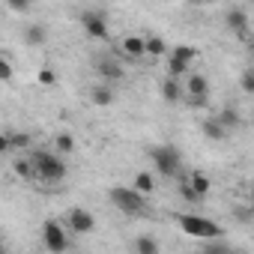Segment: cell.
Masks as SVG:
<instances>
[{"mask_svg": "<svg viewBox=\"0 0 254 254\" xmlns=\"http://www.w3.org/2000/svg\"><path fill=\"white\" fill-rule=\"evenodd\" d=\"M30 165L36 171V180H42V183H60V180H66V171H69L63 156H57L51 150H36L30 156Z\"/></svg>", "mask_w": 254, "mask_h": 254, "instance_id": "cell-1", "label": "cell"}, {"mask_svg": "<svg viewBox=\"0 0 254 254\" xmlns=\"http://www.w3.org/2000/svg\"><path fill=\"white\" fill-rule=\"evenodd\" d=\"M177 224L183 233L194 236V239H206V242H218L224 236V227L215 224L212 218H203V215H177Z\"/></svg>", "mask_w": 254, "mask_h": 254, "instance_id": "cell-2", "label": "cell"}, {"mask_svg": "<svg viewBox=\"0 0 254 254\" xmlns=\"http://www.w3.org/2000/svg\"><path fill=\"white\" fill-rule=\"evenodd\" d=\"M150 159L162 177H183V153L174 144H159L150 150Z\"/></svg>", "mask_w": 254, "mask_h": 254, "instance_id": "cell-3", "label": "cell"}, {"mask_svg": "<svg viewBox=\"0 0 254 254\" xmlns=\"http://www.w3.org/2000/svg\"><path fill=\"white\" fill-rule=\"evenodd\" d=\"M108 200L120 212H126V215H141L144 212V197L132 186H114V189H108Z\"/></svg>", "mask_w": 254, "mask_h": 254, "instance_id": "cell-4", "label": "cell"}, {"mask_svg": "<svg viewBox=\"0 0 254 254\" xmlns=\"http://www.w3.org/2000/svg\"><path fill=\"white\" fill-rule=\"evenodd\" d=\"M81 27L90 39L96 42H108L111 39V27H108V12L105 9H84L81 12Z\"/></svg>", "mask_w": 254, "mask_h": 254, "instance_id": "cell-5", "label": "cell"}, {"mask_svg": "<svg viewBox=\"0 0 254 254\" xmlns=\"http://www.w3.org/2000/svg\"><path fill=\"white\" fill-rule=\"evenodd\" d=\"M194 57H197V48H191V45H177V48H171V51H168V78L180 81V78L191 69Z\"/></svg>", "mask_w": 254, "mask_h": 254, "instance_id": "cell-6", "label": "cell"}, {"mask_svg": "<svg viewBox=\"0 0 254 254\" xmlns=\"http://www.w3.org/2000/svg\"><path fill=\"white\" fill-rule=\"evenodd\" d=\"M42 242H45V248H48L51 254H66V251H69V233H66L63 221L48 218V221L42 224Z\"/></svg>", "mask_w": 254, "mask_h": 254, "instance_id": "cell-7", "label": "cell"}, {"mask_svg": "<svg viewBox=\"0 0 254 254\" xmlns=\"http://www.w3.org/2000/svg\"><path fill=\"white\" fill-rule=\"evenodd\" d=\"M183 93H186L194 105H203V102L209 99V78H206L203 72H191V75L186 78V84H183Z\"/></svg>", "mask_w": 254, "mask_h": 254, "instance_id": "cell-8", "label": "cell"}, {"mask_svg": "<svg viewBox=\"0 0 254 254\" xmlns=\"http://www.w3.org/2000/svg\"><path fill=\"white\" fill-rule=\"evenodd\" d=\"M66 227L72 230V233H93L96 230V218H93V212L90 209H81V206H72L69 212H66Z\"/></svg>", "mask_w": 254, "mask_h": 254, "instance_id": "cell-9", "label": "cell"}, {"mask_svg": "<svg viewBox=\"0 0 254 254\" xmlns=\"http://www.w3.org/2000/svg\"><path fill=\"white\" fill-rule=\"evenodd\" d=\"M224 21H227V27H230L236 36L248 39V33H251V21H248V12H245L242 6H233V9H227Z\"/></svg>", "mask_w": 254, "mask_h": 254, "instance_id": "cell-10", "label": "cell"}, {"mask_svg": "<svg viewBox=\"0 0 254 254\" xmlns=\"http://www.w3.org/2000/svg\"><path fill=\"white\" fill-rule=\"evenodd\" d=\"M96 75L111 84V81H120V78H123V66H120L111 54H102V57H96Z\"/></svg>", "mask_w": 254, "mask_h": 254, "instance_id": "cell-11", "label": "cell"}, {"mask_svg": "<svg viewBox=\"0 0 254 254\" xmlns=\"http://www.w3.org/2000/svg\"><path fill=\"white\" fill-rule=\"evenodd\" d=\"M120 51H123V57H129V60H141V57H147V51H144V36H135V33L123 36Z\"/></svg>", "mask_w": 254, "mask_h": 254, "instance_id": "cell-12", "label": "cell"}, {"mask_svg": "<svg viewBox=\"0 0 254 254\" xmlns=\"http://www.w3.org/2000/svg\"><path fill=\"white\" fill-rule=\"evenodd\" d=\"M45 39H48V27H45V24H27V27H24V42H27L30 48H39Z\"/></svg>", "mask_w": 254, "mask_h": 254, "instance_id": "cell-13", "label": "cell"}, {"mask_svg": "<svg viewBox=\"0 0 254 254\" xmlns=\"http://www.w3.org/2000/svg\"><path fill=\"white\" fill-rule=\"evenodd\" d=\"M189 186H191L203 200H206V194L212 191V183H209V177H206L203 171H191V174H189Z\"/></svg>", "mask_w": 254, "mask_h": 254, "instance_id": "cell-14", "label": "cell"}, {"mask_svg": "<svg viewBox=\"0 0 254 254\" xmlns=\"http://www.w3.org/2000/svg\"><path fill=\"white\" fill-rule=\"evenodd\" d=\"M200 132H203L209 141H224V138H227V132L221 129V123H218L215 117H206V120L200 123Z\"/></svg>", "mask_w": 254, "mask_h": 254, "instance_id": "cell-15", "label": "cell"}, {"mask_svg": "<svg viewBox=\"0 0 254 254\" xmlns=\"http://www.w3.org/2000/svg\"><path fill=\"white\" fill-rule=\"evenodd\" d=\"M162 99L165 102H180L183 99V81H174V78H165L162 81Z\"/></svg>", "mask_w": 254, "mask_h": 254, "instance_id": "cell-16", "label": "cell"}, {"mask_svg": "<svg viewBox=\"0 0 254 254\" xmlns=\"http://www.w3.org/2000/svg\"><path fill=\"white\" fill-rule=\"evenodd\" d=\"M215 120L221 123V129H224V132H230V129H239V126H242V117H239V111H236V108H224V111H221Z\"/></svg>", "mask_w": 254, "mask_h": 254, "instance_id": "cell-17", "label": "cell"}, {"mask_svg": "<svg viewBox=\"0 0 254 254\" xmlns=\"http://www.w3.org/2000/svg\"><path fill=\"white\" fill-rule=\"evenodd\" d=\"M93 105H99V108H111L114 105V90H111V84H99V87H93Z\"/></svg>", "mask_w": 254, "mask_h": 254, "instance_id": "cell-18", "label": "cell"}, {"mask_svg": "<svg viewBox=\"0 0 254 254\" xmlns=\"http://www.w3.org/2000/svg\"><path fill=\"white\" fill-rule=\"evenodd\" d=\"M132 189H135L141 197H147L150 191H156V180H153V174H147V171L135 174V183H132Z\"/></svg>", "mask_w": 254, "mask_h": 254, "instance_id": "cell-19", "label": "cell"}, {"mask_svg": "<svg viewBox=\"0 0 254 254\" xmlns=\"http://www.w3.org/2000/svg\"><path fill=\"white\" fill-rule=\"evenodd\" d=\"M135 254H159V239L153 233H141L135 239Z\"/></svg>", "mask_w": 254, "mask_h": 254, "instance_id": "cell-20", "label": "cell"}, {"mask_svg": "<svg viewBox=\"0 0 254 254\" xmlns=\"http://www.w3.org/2000/svg\"><path fill=\"white\" fill-rule=\"evenodd\" d=\"M144 51L150 57H162V54H168V42L162 36H144Z\"/></svg>", "mask_w": 254, "mask_h": 254, "instance_id": "cell-21", "label": "cell"}, {"mask_svg": "<svg viewBox=\"0 0 254 254\" xmlns=\"http://www.w3.org/2000/svg\"><path fill=\"white\" fill-rule=\"evenodd\" d=\"M54 147H57V153H60V156H69V153H75L78 141H75V135H69V132H60V135L54 138Z\"/></svg>", "mask_w": 254, "mask_h": 254, "instance_id": "cell-22", "label": "cell"}, {"mask_svg": "<svg viewBox=\"0 0 254 254\" xmlns=\"http://www.w3.org/2000/svg\"><path fill=\"white\" fill-rule=\"evenodd\" d=\"M180 197H183L186 203H191V206L203 203V197H200V194H197V191H194V189L189 186V180H186V177H180Z\"/></svg>", "mask_w": 254, "mask_h": 254, "instance_id": "cell-23", "label": "cell"}, {"mask_svg": "<svg viewBox=\"0 0 254 254\" xmlns=\"http://www.w3.org/2000/svg\"><path fill=\"white\" fill-rule=\"evenodd\" d=\"M30 144H33L30 132H9V147L12 150H27Z\"/></svg>", "mask_w": 254, "mask_h": 254, "instance_id": "cell-24", "label": "cell"}, {"mask_svg": "<svg viewBox=\"0 0 254 254\" xmlns=\"http://www.w3.org/2000/svg\"><path fill=\"white\" fill-rule=\"evenodd\" d=\"M15 174H18L21 180H27V183H30V180H36V171H33L30 159H18V162H15Z\"/></svg>", "mask_w": 254, "mask_h": 254, "instance_id": "cell-25", "label": "cell"}, {"mask_svg": "<svg viewBox=\"0 0 254 254\" xmlns=\"http://www.w3.org/2000/svg\"><path fill=\"white\" fill-rule=\"evenodd\" d=\"M39 84H42V87H54V84H57V72H54L51 66H42V69H39Z\"/></svg>", "mask_w": 254, "mask_h": 254, "instance_id": "cell-26", "label": "cell"}, {"mask_svg": "<svg viewBox=\"0 0 254 254\" xmlns=\"http://www.w3.org/2000/svg\"><path fill=\"white\" fill-rule=\"evenodd\" d=\"M12 78H15V66L6 57H0V81H12Z\"/></svg>", "mask_w": 254, "mask_h": 254, "instance_id": "cell-27", "label": "cell"}, {"mask_svg": "<svg viewBox=\"0 0 254 254\" xmlns=\"http://www.w3.org/2000/svg\"><path fill=\"white\" fill-rule=\"evenodd\" d=\"M227 251H230V245H224V242H206L200 254H227Z\"/></svg>", "mask_w": 254, "mask_h": 254, "instance_id": "cell-28", "label": "cell"}, {"mask_svg": "<svg viewBox=\"0 0 254 254\" xmlns=\"http://www.w3.org/2000/svg\"><path fill=\"white\" fill-rule=\"evenodd\" d=\"M242 90L245 93H254V69H242Z\"/></svg>", "mask_w": 254, "mask_h": 254, "instance_id": "cell-29", "label": "cell"}, {"mask_svg": "<svg viewBox=\"0 0 254 254\" xmlns=\"http://www.w3.org/2000/svg\"><path fill=\"white\" fill-rule=\"evenodd\" d=\"M6 9H9V12H30V3H21V0H9Z\"/></svg>", "mask_w": 254, "mask_h": 254, "instance_id": "cell-30", "label": "cell"}, {"mask_svg": "<svg viewBox=\"0 0 254 254\" xmlns=\"http://www.w3.org/2000/svg\"><path fill=\"white\" fill-rule=\"evenodd\" d=\"M6 153H12V147H9V135L0 132V156H6Z\"/></svg>", "mask_w": 254, "mask_h": 254, "instance_id": "cell-31", "label": "cell"}, {"mask_svg": "<svg viewBox=\"0 0 254 254\" xmlns=\"http://www.w3.org/2000/svg\"><path fill=\"white\" fill-rule=\"evenodd\" d=\"M236 215H239V221H242V224H248V221H251V209H248V206H239V209H236Z\"/></svg>", "mask_w": 254, "mask_h": 254, "instance_id": "cell-32", "label": "cell"}, {"mask_svg": "<svg viewBox=\"0 0 254 254\" xmlns=\"http://www.w3.org/2000/svg\"><path fill=\"white\" fill-rule=\"evenodd\" d=\"M227 254H242V251H236V248H230V251H227Z\"/></svg>", "mask_w": 254, "mask_h": 254, "instance_id": "cell-33", "label": "cell"}, {"mask_svg": "<svg viewBox=\"0 0 254 254\" xmlns=\"http://www.w3.org/2000/svg\"><path fill=\"white\" fill-rule=\"evenodd\" d=\"M27 254H39V251H27Z\"/></svg>", "mask_w": 254, "mask_h": 254, "instance_id": "cell-34", "label": "cell"}, {"mask_svg": "<svg viewBox=\"0 0 254 254\" xmlns=\"http://www.w3.org/2000/svg\"><path fill=\"white\" fill-rule=\"evenodd\" d=\"M0 248H3V239H0Z\"/></svg>", "mask_w": 254, "mask_h": 254, "instance_id": "cell-35", "label": "cell"}, {"mask_svg": "<svg viewBox=\"0 0 254 254\" xmlns=\"http://www.w3.org/2000/svg\"><path fill=\"white\" fill-rule=\"evenodd\" d=\"M0 254H6V251H3V248H0Z\"/></svg>", "mask_w": 254, "mask_h": 254, "instance_id": "cell-36", "label": "cell"}]
</instances>
